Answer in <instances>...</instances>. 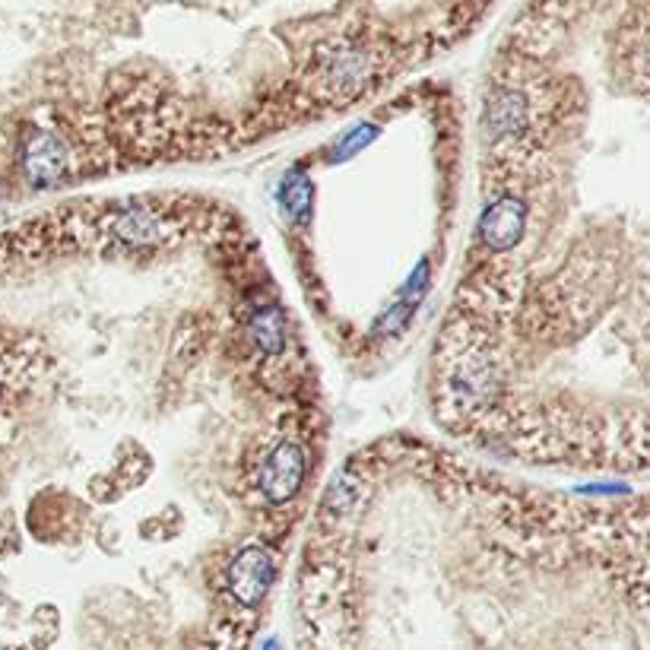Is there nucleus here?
Here are the masks:
<instances>
[{"label":"nucleus","instance_id":"1","mask_svg":"<svg viewBox=\"0 0 650 650\" xmlns=\"http://www.w3.org/2000/svg\"><path fill=\"white\" fill-rule=\"evenodd\" d=\"M299 467L302 460L295 454V448H283L276 451V457L267 463V476H264V486L273 498H286L292 495L295 482H299Z\"/></svg>","mask_w":650,"mask_h":650}]
</instances>
